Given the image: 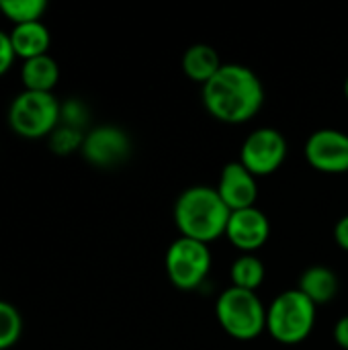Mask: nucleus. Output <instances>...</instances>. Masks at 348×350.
<instances>
[{
    "label": "nucleus",
    "instance_id": "nucleus-1",
    "mask_svg": "<svg viewBox=\"0 0 348 350\" xmlns=\"http://www.w3.org/2000/svg\"><path fill=\"white\" fill-rule=\"evenodd\" d=\"M203 105L213 119L240 125L254 119L263 109L265 86L248 66L224 64L203 86Z\"/></svg>",
    "mask_w": 348,
    "mask_h": 350
},
{
    "label": "nucleus",
    "instance_id": "nucleus-2",
    "mask_svg": "<svg viewBox=\"0 0 348 350\" xmlns=\"http://www.w3.org/2000/svg\"><path fill=\"white\" fill-rule=\"evenodd\" d=\"M232 211L222 201L217 189L197 185L183 191L174 203V224L183 238L211 244L226 236Z\"/></svg>",
    "mask_w": 348,
    "mask_h": 350
},
{
    "label": "nucleus",
    "instance_id": "nucleus-3",
    "mask_svg": "<svg viewBox=\"0 0 348 350\" xmlns=\"http://www.w3.org/2000/svg\"><path fill=\"white\" fill-rule=\"evenodd\" d=\"M316 310L299 289H287L267 308V332L279 345H302L314 332Z\"/></svg>",
    "mask_w": 348,
    "mask_h": 350
},
{
    "label": "nucleus",
    "instance_id": "nucleus-4",
    "mask_svg": "<svg viewBox=\"0 0 348 350\" xmlns=\"http://www.w3.org/2000/svg\"><path fill=\"white\" fill-rule=\"evenodd\" d=\"M222 330L236 340H254L267 330V308L256 291L228 287L215 301Z\"/></svg>",
    "mask_w": 348,
    "mask_h": 350
},
{
    "label": "nucleus",
    "instance_id": "nucleus-5",
    "mask_svg": "<svg viewBox=\"0 0 348 350\" xmlns=\"http://www.w3.org/2000/svg\"><path fill=\"white\" fill-rule=\"evenodd\" d=\"M62 123V103L53 92L21 90L8 107L10 129L25 139L49 137Z\"/></svg>",
    "mask_w": 348,
    "mask_h": 350
},
{
    "label": "nucleus",
    "instance_id": "nucleus-6",
    "mask_svg": "<svg viewBox=\"0 0 348 350\" xmlns=\"http://www.w3.org/2000/svg\"><path fill=\"white\" fill-rule=\"evenodd\" d=\"M164 267L176 289L195 291L205 283L211 271V250L203 242L180 236L168 246Z\"/></svg>",
    "mask_w": 348,
    "mask_h": 350
},
{
    "label": "nucleus",
    "instance_id": "nucleus-7",
    "mask_svg": "<svg viewBox=\"0 0 348 350\" xmlns=\"http://www.w3.org/2000/svg\"><path fill=\"white\" fill-rule=\"evenodd\" d=\"M287 158V139L275 127L254 129L242 144L240 162L254 176H269L277 172Z\"/></svg>",
    "mask_w": 348,
    "mask_h": 350
},
{
    "label": "nucleus",
    "instance_id": "nucleus-8",
    "mask_svg": "<svg viewBox=\"0 0 348 350\" xmlns=\"http://www.w3.org/2000/svg\"><path fill=\"white\" fill-rule=\"evenodd\" d=\"M131 152L129 135L115 125H98L84 133V144L80 154L84 160L98 168H113L127 160Z\"/></svg>",
    "mask_w": 348,
    "mask_h": 350
},
{
    "label": "nucleus",
    "instance_id": "nucleus-9",
    "mask_svg": "<svg viewBox=\"0 0 348 350\" xmlns=\"http://www.w3.org/2000/svg\"><path fill=\"white\" fill-rule=\"evenodd\" d=\"M306 160L314 170L326 174L348 172V135L338 129L314 131L304 148Z\"/></svg>",
    "mask_w": 348,
    "mask_h": 350
},
{
    "label": "nucleus",
    "instance_id": "nucleus-10",
    "mask_svg": "<svg viewBox=\"0 0 348 350\" xmlns=\"http://www.w3.org/2000/svg\"><path fill=\"white\" fill-rule=\"evenodd\" d=\"M269 236H271V221L258 207L232 211L226 238L242 254H254L256 250H260L267 244Z\"/></svg>",
    "mask_w": 348,
    "mask_h": 350
},
{
    "label": "nucleus",
    "instance_id": "nucleus-11",
    "mask_svg": "<svg viewBox=\"0 0 348 350\" xmlns=\"http://www.w3.org/2000/svg\"><path fill=\"white\" fill-rule=\"evenodd\" d=\"M217 193L230 211L250 209V207H254L256 197H258L256 176L250 170H246L240 160L228 162L222 168Z\"/></svg>",
    "mask_w": 348,
    "mask_h": 350
},
{
    "label": "nucleus",
    "instance_id": "nucleus-12",
    "mask_svg": "<svg viewBox=\"0 0 348 350\" xmlns=\"http://www.w3.org/2000/svg\"><path fill=\"white\" fill-rule=\"evenodd\" d=\"M8 37L14 49V55L21 57L23 62L39 57V55H47V49L51 45V35H49V29L43 25V21L14 25Z\"/></svg>",
    "mask_w": 348,
    "mask_h": 350
},
{
    "label": "nucleus",
    "instance_id": "nucleus-13",
    "mask_svg": "<svg viewBox=\"0 0 348 350\" xmlns=\"http://www.w3.org/2000/svg\"><path fill=\"white\" fill-rule=\"evenodd\" d=\"M297 289L318 308L330 304L338 293V277L332 269L316 265L302 273Z\"/></svg>",
    "mask_w": 348,
    "mask_h": 350
},
{
    "label": "nucleus",
    "instance_id": "nucleus-14",
    "mask_svg": "<svg viewBox=\"0 0 348 350\" xmlns=\"http://www.w3.org/2000/svg\"><path fill=\"white\" fill-rule=\"evenodd\" d=\"M183 72L189 80L205 86L224 66L219 53L207 43H195L183 53Z\"/></svg>",
    "mask_w": 348,
    "mask_h": 350
},
{
    "label": "nucleus",
    "instance_id": "nucleus-15",
    "mask_svg": "<svg viewBox=\"0 0 348 350\" xmlns=\"http://www.w3.org/2000/svg\"><path fill=\"white\" fill-rule=\"evenodd\" d=\"M57 82H59V66L49 53L23 62V66H21L23 90L53 92Z\"/></svg>",
    "mask_w": 348,
    "mask_h": 350
},
{
    "label": "nucleus",
    "instance_id": "nucleus-16",
    "mask_svg": "<svg viewBox=\"0 0 348 350\" xmlns=\"http://www.w3.org/2000/svg\"><path fill=\"white\" fill-rule=\"evenodd\" d=\"M265 265L256 254H240L230 269V279L232 287L246 289V291H256L263 281H265Z\"/></svg>",
    "mask_w": 348,
    "mask_h": 350
},
{
    "label": "nucleus",
    "instance_id": "nucleus-17",
    "mask_svg": "<svg viewBox=\"0 0 348 350\" xmlns=\"http://www.w3.org/2000/svg\"><path fill=\"white\" fill-rule=\"evenodd\" d=\"M0 10L6 21L12 25H25V23H35L41 21L47 2L45 0H0Z\"/></svg>",
    "mask_w": 348,
    "mask_h": 350
},
{
    "label": "nucleus",
    "instance_id": "nucleus-18",
    "mask_svg": "<svg viewBox=\"0 0 348 350\" xmlns=\"http://www.w3.org/2000/svg\"><path fill=\"white\" fill-rule=\"evenodd\" d=\"M23 334V318L18 314V310L0 299V350L12 349Z\"/></svg>",
    "mask_w": 348,
    "mask_h": 350
},
{
    "label": "nucleus",
    "instance_id": "nucleus-19",
    "mask_svg": "<svg viewBox=\"0 0 348 350\" xmlns=\"http://www.w3.org/2000/svg\"><path fill=\"white\" fill-rule=\"evenodd\" d=\"M47 139H49V150H51L53 154H57V156H70V154L82 150L84 131L59 123L57 129H55Z\"/></svg>",
    "mask_w": 348,
    "mask_h": 350
},
{
    "label": "nucleus",
    "instance_id": "nucleus-20",
    "mask_svg": "<svg viewBox=\"0 0 348 350\" xmlns=\"http://www.w3.org/2000/svg\"><path fill=\"white\" fill-rule=\"evenodd\" d=\"M86 123H88V111H86L84 103H80L78 98H70V100L62 103V125L84 131Z\"/></svg>",
    "mask_w": 348,
    "mask_h": 350
},
{
    "label": "nucleus",
    "instance_id": "nucleus-21",
    "mask_svg": "<svg viewBox=\"0 0 348 350\" xmlns=\"http://www.w3.org/2000/svg\"><path fill=\"white\" fill-rule=\"evenodd\" d=\"M14 59H16V55L10 45V37H8V33L0 31V76H4L10 70Z\"/></svg>",
    "mask_w": 348,
    "mask_h": 350
},
{
    "label": "nucleus",
    "instance_id": "nucleus-22",
    "mask_svg": "<svg viewBox=\"0 0 348 350\" xmlns=\"http://www.w3.org/2000/svg\"><path fill=\"white\" fill-rule=\"evenodd\" d=\"M334 240H336L340 250L348 252V215L340 217L338 224L334 226Z\"/></svg>",
    "mask_w": 348,
    "mask_h": 350
},
{
    "label": "nucleus",
    "instance_id": "nucleus-23",
    "mask_svg": "<svg viewBox=\"0 0 348 350\" xmlns=\"http://www.w3.org/2000/svg\"><path fill=\"white\" fill-rule=\"evenodd\" d=\"M334 342L343 350H348V314L343 316L334 326Z\"/></svg>",
    "mask_w": 348,
    "mask_h": 350
},
{
    "label": "nucleus",
    "instance_id": "nucleus-24",
    "mask_svg": "<svg viewBox=\"0 0 348 350\" xmlns=\"http://www.w3.org/2000/svg\"><path fill=\"white\" fill-rule=\"evenodd\" d=\"M345 96H347V100H348V76H347V80H345Z\"/></svg>",
    "mask_w": 348,
    "mask_h": 350
},
{
    "label": "nucleus",
    "instance_id": "nucleus-25",
    "mask_svg": "<svg viewBox=\"0 0 348 350\" xmlns=\"http://www.w3.org/2000/svg\"><path fill=\"white\" fill-rule=\"evenodd\" d=\"M0 16H2V10H0Z\"/></svg>",
    "mask_w": 348,
    "mask_h": 350
}]
</instances>
